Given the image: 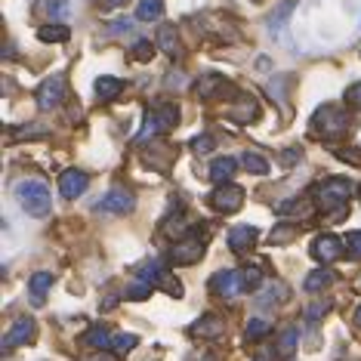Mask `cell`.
<instances>
[{
  "label": "cell",
  "mask_w": 361,
  "mask_h": 361,
  "mask_svg": "<svg viewBox=\"0 0 361 361\" xmlns=\"http://www.w3.org/2000/svg\"><path fill=\"white\" fill-rule=\"evenodd\" d=\"M349 130V114L336 105H322L315 114H312V133L322 136L324 142H336L343 139Z\"/></svg>",
  "instance_id": "277c9868"
},
{
  "label": "cell",
  "mask_w": 361,
  "mask_h": 361,
  "mask_svg": "<svg viewBox=\"0 0 361 361\" xmlns=\"http://www.w3.org/2000/svg\"><path fill=\"white\" fill-rule=\"evenodd\" d=\"M343 253H346V244H343L336 235H331V232L318 235L315 241H312V257L322 262V266H331V262H336Z\"/></svg>",
  "instance_id": "52a82bcc"
},
{
  "label": "cell",
  "mask_w": 361,
  "mask_h": 361,
  "mask_svg": "<svg viewBox=\"0 0 361 361\" xmlns=\"http://www.w3.org/2000/svg\"><path fill=\"white\" fill-rule=\"evenodd\" d=\"M136 346H139L136 334H114V340H111V349L118 352V355H127V352H133Z\"/></svg>",
  "instance_id": "f1b7e54d"
},
{
  "label": "cell",
  "mask_w": 361,
  "mask_h": 361,
  "mask_svg": "<svg viewBox=\"0 0 361 361\" xmlns=\"http://www.w3.org/2000/svg\"><path fill=\"white\" fill-rule=\"evenodd\" d=\"M198 96L201 99H223V96H238L232 80L219 78V75H207L198 80Z\"/></svg>",
  "instance_id": "7c38bea8"
},
{
  "label": "cell",
  "mask_w": 361,
  "mask_h": 361,
  "mask_svg": "<svg viewBox=\"0 0 361 361\" xmlns=\"http://www.w3.org/2000/svg\"><path fill=\"white\" fill-rule=\"evenodd\" d=\"M232 114H235L238 121H257L259 109H257V102H253V99H247V96H241V105H238V109H232Z\"/></svg>",
  "instance_id": "4dcf8cb0"
},
{
  "label": "cell",
  "mask_w": 361,
  "mask_h": 361,
  "mask_svg": "<svg viewBox=\"0 0 361 361\" xmlns=\"http://www.w3.org/2000/svg\"><path fill=\"white\" fill-rule=\"evenodd\" d=\"M133 207H136V198L127 188H111L105 198L96 201V213H130Z\"/></svg>",
  "instance_id": "9c48e42d"
},
{
  "label": "cell",
  "mask_w": 361,
  "mask_h": 361,
  "mask_svg": "<svg viewBox=\"0 0 361 361\" xmlns=\"http://www.w3.org/2000/svg\"><path fill=\"white\" fill-rule=\"evenodd\" d=\"M152 297V284H145V281H136V284H130V290H127V300H149Z\"/></svg>",
  "instance_id": "e575fe53"
},
{
  "label": "cell",
  "mask_w": 361,
  "mask_h": 361,
  "mask_svg": "<svg viewBox=\"0 0 361 361\" xmlns=\"http://www.w3.org/2000/svg\"><path fill=\"white\" fill-rule=\"evenodd\" d=\"M152 114L158 118L161 133H167V130H173V127L179 124V105H173V102H161V105H154Z\"/></svg>",
  "instance_id": "ac0fdd59"
},
{
  "label": "cell",
  "mask_w": 361,
  "mask_h": 361,
  "mask_svg": "<svg viewBox=\"0 0 361 361\" xmlns=\"http://www.w3.org/2000/svg\"><path fill=\"white\" fill-rule=\"evenodd\" d=\"M124 90V80H118V78H99L96 80V99L99 102H111L114 96Z\"/></svg>",
  "instance_id": "7402d4cb"
},
{
  "label": "cell",
  "mask_w": 361,
  "mask_h": 361,
  "mask_svg": "<svg viewBox=\"0 0 361 361\" xmlns=\"http://www.w3.org/2000/svg\"><path fill=\"white\" fill-rule=\"evenodd\" d=\"M161 284H164V290H167L170 293V297H183V287H179V281H176V278H167V275H164L161 278Z\"/></svg>",
  "instance_id": "f35d334b"
},
{
  "label": "cell",
  "mask_w": 361,
  "mask_h": 361,
  "mask_svg": "<svg viewBox=\"0 0 361 361\" xmlns=\"http://www.w3.org/2000/svg\"><path fill=\"white\" fill-rule=\"evenodd\" d=\"M158 133H161V124H158V118H154V114L149 111V114H145V121H142V130L136 133V142L145 145V142H152V139L158 136Z\"/></svg>",
  "instance_id": "83f0119b"
},
{
  "label": "cell",
  "mask_w": 361,
  "mask_h": 361,
  "mask_svg": "<svg viewBox=\"0 0 361 361\" xmlns=\"http://www.w3.org/2000/svg\"><path fill=\"white\" fill-rule=\"evenodd\" d=\"M327 309H331V302H312V306L306 309V322H309V324H315L318 318H324V312H327Z\"/></svg>",
  "instance_id": "74e56055"
},
{
  "label": "cell",
  "mask_w": 361,
  "mask_h": 361,
  "mask_svg": "<svg viewBox=\"0 0 361 361\" xmlns=\"http://www.w3.org/2000/svg\"><path fill=\"white\" fill-rule=\"evenodd\" d=\"M334 281H336V275L324 266V269H315V272H309L306 281H302V287H306L309 293H322V290H327V287H331Z\"/></svg>",
  "instance_id": "e0dca14e"
},
{
  "label": "cell",
  "mask_w": 361,
  "mask_h": 361,
  "mask_svg": "<svg viewBox=\"0 0 361 361\" xmlns=\"http://www.w3.org/2000/svg\"><path fill=\"white\" fill-rule=\"evenodd\" d=\"M37 37L47 40V44H62V40L71 37V31H68V25H44L37 31Z\"/></svg>",
  "instance_id": "4316f807"
},
{
  "label": "cell",
  "mask_w": 361,
  "mask_h": 361,
  "mask_svg": "<svg viewBox=\"0 0 361 361\" xmlns=\"http://www.w3.org/2000/svg\"><path fill=\"white\" fill-rule=\"evenodd\" d=\"M241 204H244V188L235 183H223L219 188H213L210 195V207L219 213H238Z\"/></svg>",
  "instance_id": "5b68a950"
},
{
  "label": "cell",
  "mask_w": 361,
  "mask_h": 361,
  "mask_svg": "<svg viewBox=\"0 0 361 361\" xmlns=\"http://www.w3.org/2000/svg\"><path fill=\"white\" fill-rule=\"evenodd\" d=\"M192 334L201 336V340H216V336H223V318L207 312V315H201L198 322L192 324Z\"/></svg>",
  "instance_id": "5bb4252c"
},
{
  "label": "cell",
  "mask_w": 361,
  "mask_h": 361,
  "mask_svg": "<svg viewBox=\"0 0 361 361\" xmlns=\"http://www.w3.org/2000/svg\"><path fill=\"white\" fill-rule=\"evenodd\" d=\"M284 300H287V287L284 284H269V290L257 297V306H278V302H284Z\"/></svg>",
  "instance_id": "484cf974"
},
{
  "label": "cell",
  "mask_w": 361,
  "mask_h": 361,
  "mask_svg": "<svg viewBox=\"0 0 361 361\" xmlns=\"http://www.w3.org/2000/svg\"><path fill=\"white\" fill-rule=\"evenodd\" d=\"M238 173V161L235 158H228V154H223V158H216L210 164V179L216 185H223V183H228Z\"/></svg>",
  "instance_id": "2e32d148"
},
{
  "label": "cell",
  "mask_w": 361,
  "mask_h": 361,
  "mask_svg": "<svg viewBox=\"0 0 361 361\" xmlns=\"http://www.w3.org/2000/svg\"><path fill=\"white\" fill-rule=\"evenodd\" d=\"M201 257H204V238H198V235L179 238L173 247H170V259H173L176 266H192V262H198Z\"/></svg>",
  "instance_id": "8992f818"
},
{
  "label": "cell",
  "mask_w": 361,
  "mask_h": 361,
  "mask_svg": "<svg viewBox=\"0 0 361 361\" xmlns=\"http://www.w3.org/2000/svg\"><path fill=\"white\" fill-rule=\"evenodd\" d=\"M213 145H216V139H213L210 133H201V136L192 139V152L195 154H207V152H213Z\"/></svg>",
  "instance_id": "d6a6232c"
},
{
  "label": "cell",
  "mask_w": 361,
  "mask_h": 361,
  "mask_svg": "<svg viewBox=\"0 0 361 361\" xmlns=\"http://www.w3.org/2000/svg\"><path fill=\"white\" fill-rule=\"evenodd\" d=\"M297 343H300V331L293 324H287L281 334H278V346H275V352L281 358H290L293 352H297Z\"/></svg>",
  "instance_id": "ffe728a7"
},
{
  "label": "cell",
  "mask_w": 361,
  "mask_h": 361,
  "mask_svg": "<svg viewBox=\"0 0 361 361\" xmlns=\"http://www.w3.org/2000/svg\"><path fill=\"white\" fill-rule=\"evenodd\" d=\"M253 361H272V352H269V349H266V352H259V355L253 358Z\"/></svg>",
  "instance_id": "ee69618b"
},
{
  "label": "cell",
  "mask_w": 361,
  "mask_h": 361,
  "mask_svg": "<svg viewBox=\"0 0 361 361\" xmlns=\"http://www.w3.org/2000/svg\"><path fill=\"white\" fill-rule=\"evenodd\" d=\"M87 185H90V176L84 173V170H62V176H59V192H62V198L65 201H75L80 198V195L87 192Z\"/></svg>",
  "instance_id": "30bf717a"
},
{
  "label": "cell",
  "mask_w": 361,
  "mask_h": 361,
  "mask_svg": "<svg viewBox=\"0 0 361 361\" xmlns=\"http://www.w3.org/2000/svg\"><path fill=\"white\" fill-rule=\"evenodd\" d=\"M65 99V78L62 75H53V78H47L44 84L37 87V109L40 111H50L56 109Z\"/></svg>",
  "instance_id": "ba28073f"
},
{
  "label": "cell",
  "mask_w": 361,
  "mask_h": 361,
  "mask_svg": "<svg viewBox=\"0 0 361 361\" xmlns=\"http://www.w3.org/2000/svg\"><path fill=\"white\" fill-rule=\"evenodd\" d=\"M349 198H352V183L346 176H327L322 183L312 185V201L322 213H343L349 210Z\"/></svg>",
  "instance_id": "6da1fadb"
},
{
  "label": "cell",
  "mask_w": 361,
  "mask_h": 361,
  "mask_svg": "<svg viewBox=\"0 0 361 361\" xmlns=\"http://www.w3.org/2000/svg\"><path fill=\"white\" fill-rule=\"evenodd\" d=\"M358 195H361V188H358Z\"/></svg>",
  "instance_id": "bcb514c9"
},
{
  "label": "cell",
  "mask_w": 361,
  "mask_h": 361,
  "mask_svg": "<svg viewBox=\"0 0 361 361\" xmlns=\"http://www.w3.org/2000/svg\"><path fill=\"white\" fill-rule=\"evenodd\" d=\"M136 278H139V281H145V284L161 281V278H164L161 262H158V259H142V262L136 266Z\"/></svg>",
  "instance_id": "cb8c5ba5"
},
{
  "label": "cell",
  "mask_w": 361,
  "mask_h": 361,
  "mask_svg": "<svg viewBox=\"0 0 361 361\" xmlns=\"http://www.w3.org/2000/svg\"><path fill=\"white\" fill-rule=\"evenodd\" d=\"M152 56H154V44H152V40H136V44H133V59L149 62Z\"/></svg>",
  "instance_id": "836d02e7"
},
{
  "label": "cell",
  "mask_w": 361,
  "mask_h": 361,
  "mask_svg": "<svg viewBox=\"0 0 361 361\" xmlns=\"http://www.w3.org/2000/svg\"><path fill=\"white\" fill-rule=\"evenodd\" d=\"M269 331H272V324L269 322H262V318H250L247 327H244V336H247V340H262Z\"/></svg>",
  "instance_id": "f546056e"
},
{
  "label": "cell",
  "mask_w": 361,
  "mask_h": 361,
  "mask_svg": "<svg viewBox=\"0 0 361 361\" xmlns=\"http://www.w3.org/2000/svg\"><path fill=\"white\" fill-rule=\"evenodd\" d=\"M158 47L170 56V59H179V56H183V47H179V35H176L173 25H164V28L158 31Z\"/></svg>",
  "instance_id": "d6986e66"
},
{
  "label": "cell",
  "mask_w": 361,
  "mask_h": 361,
  "mask_svg": "<svg viewBox=\"0 0 361 361\" xmlns=\"http://www.w3.org/2000/svg\"><path fill=\"white\" fill-rule=\"evenodd\" d=\"M257 228L253 226H235L232 232H228V247H232L235 253H247L253 244H257Z\"/></svg>",
  "instance_id": "4fadbf2b"
},
{
  "label": "cell",
  "mask_w": 361,
  "mask_h": 361,
  "mask_svg": "<svg viewBox=\"0 0 361 361\" xmlns=\"http://www.w3.org/2000/svg\"><path fill=\"white\" fill-rule=\"evenodd\" d=\"M355 322L361 324V306H358V312H355Z\"/></svg>",
  "instance_id": "f6af8a7d"
},
{
  "label": "cell",
  "mask_w": 361,
  "mask_h": 361,
  "mask_svg": "<svg viewBox=\"0 0 361 361\" xmlns=\"http://www.w3.org/2000/svg\"><path fill=\"white\" fill-rule=\"evenodd\" d=\"M343 244H346V253L352 259H361V232H349Z\"/></svg>",
  "instance_id": "8d00e7d4"
},
{
  "label": "cell",
  "mask_w": 361,
  "mask_h": 361,
  "mask_svg": "<svg viewBox=\"0 0 361 361\" xmlns=\"http://www.w3.org/2000/svg\"><path fill=\"white\" fill-rule=\"evenodd\" d=\"M262 281V272L257 266H250V269H223V272H216L210 278V290L216 293V297H223V300H232L238 297V293H244V290H257Z\"/></svg>",
  "instance_id": "7a4b0ae2"
},
{
  "label": "cell",
  "mask_w": 361,
  "mask_h": 361,
  "mask_svg": "<svg viewBox=\"0 0 361 361\" xmlns=\"http://www.w3.org/2000/svg\"><path fill=\"white\" fill-rule=\"evenodd\" d=\"M111 340H114L111 331H109V327H102V324L90 327V331L84 334V343H87V346H93V349H99V352L109 349V346H111Z\"/></svg>",
  "instance_id": "44dd1931"
},
{
  "label": "cell",
  "mask_w": 361,
  "mask_h": 361,
  "mask_svg": "<svg viewBox=\"0 0 361 361\" xmlns=\"http://www.w3.org/2000/svg\"><path fill=\"white\" fill-rule=\"evenodd\" d=\"M130 28V22L124 19V22H114V25H111V31H127Z\"/></svg>",
  "instance_id": "7bdbcfd3"
},
{
  "label": "cell",
  "mask_w": 361,
  "mask_h": 361,
  "mask_svg": "<svg viewBox=\"0 0 361 361\" xmlns=\"http://www.w3.org/2000/svg\"><path fill=\"white\" fill-rule=\"evenodd\" d=\"M164 16V0H139L136 19L139 22H158Z\"/></svg>",
  "instance_id": "603a6c76"
},
{
  "label": "cell",
  "mask_w": 361,
  "mask_h": 361,
  "mask_svg": "<svg viewBox=\"0 0 361 361\" xmlns=\"http://www.w3.org/2000/svg\"><path fill=\"white\" fill-rule=\"evenodd\" d=\"M31 340H35V318L22 315V318H16L13 327L6 331V336H4V352L22 346V343H31Z\"/></svg>",
  "instance_id": "8fae6325"
},
{
  "label": "cell",
  "mask_w": 361,
  "mask_h": 361,
  "mask_svg": "<svg viewBox=\"0 0 361 361\" xmlns=\"http://www.w3.org/2000/svg\"><path fill=\"white\" fill-rule=\"evenodd\" d=\"M124 4H127V0H99V10L109 13V10H118V6H124Z\"/></svg>",
  "instance_id": "60d3db41"
},
{
  "label": "cell",
  "mask_w": 361,
  "mask_h": 361,
  "mask_svg": "<svg viewBox=\"0 0 361 361\" xmlns=\"http://www.w3.org/2000/svg\"><path fill=\"white\" fill-rule=\"evenodd\" d=\"M50 287H53V275L50 272H35L31 275V281H28V300L35 302V306H44Z\"/></svg>",
  "instance_id": "9a60e30c"
},
{
  "label": "cell",
  "mask_w": 361,
  "mask_h": 361,
  "mask_svg": "<svg viewBox=\"0 0 361 361\" xmlns=\"http://www.w3.org/2000/svg\"><path fill=\"white\" fill-rule=\"evenodd\" d=\"M16 201H19V207L28 213V216L35 219H44L53 213V198H50V185L44 183V179H19L16 183Z\"/></svg>",
  "instance_id": "3957f363"
},
{
  "label": "cell",
  "mask_w": 361,
  "mask_h": 361,
  "mask_svg": "<svg viewBox=\"0 0 361 361\" xmlns=\"http://www.w3.org/2000/svg\"><path fill=\"white\" fill-rule=\"evenodd\" d=\"M290 238H297V226H275L272 228V241L275 244H287Z\"/></svg>",
  "instance_id": "d590c367"
},
{
  "label": "cell",
  "mask_w": 361,
  "mask_h": 361,
  "mask_svg": "<svg viewBox=\"0 0 361 361\" xmlns=\"http://www.w3.org/2000/svg\"><path fill=\"white\" fill-rule=\"evenodd\" d=\"M346 105H352V109H361V84H352L346 90Z\"/></svg>",
  "instance_id": "ab89813d"
},
{
  "label": "cell",
  "mask_w": 361,
  "mask_h": 361,
  "mask_svg": "<svg viewBox=\"0 0 361 361\" xmlns=\"http://www.w3.org/2000/svg\"><path fill=\"white\" fill-rule=\"evenodd\" d=\"M241 167L247 170V173H257V176L269 173V161L262 158V154H257V152H244L241 154Z\"/></svg>",
  "instance_id": "d4e9b609"
},
{
  "label": "cell",
  "mask_w": 361,
  "mask_h": 361,
  "mask_svg": "<svg viewBox=\"0 0 361 361\" xmlns=\"http://www.w3.org/2000/svg\"><path fill=\"white\" fill-rule=\"evenodd\" d=\"M87 361H114V355H109V352H96V355L87 358Z\"/></svg>",
  "instance_id": "b9f144b4"
},
{
  "label": "cell",
  "mask_w": 361,
  "mask_h": 361,
  "mask_svg": "<svg viewBox=\"0 0 361 361\" xmlns=\"http://www.w3.org/2000/svg\"><path fill=\"white\" fill-rule=\"evenodd\" d=\"M71 10V0H47V16L50 19H65Z\"/></svg>",
  "instance_id": "1f68e13d"
}]
</instances>
